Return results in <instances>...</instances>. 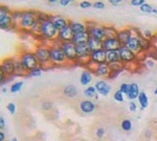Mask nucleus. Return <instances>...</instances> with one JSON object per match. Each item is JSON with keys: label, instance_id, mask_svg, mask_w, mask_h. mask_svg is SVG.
<instances>
[{"label": "nucleus", "instance_id": "f257e3e1", "mask_svg": "<svg viewBox=\"0 0 157 141\" xmlns=\"http://www.w3.org/2000/svg\"><path fill=\"white\" fill-rule=\"evenodd\" d=\"M40 35H41L45 40H49V41H55L58 40V36H59V30L55 26V24L52 23V21L50 18L48 20L42 22L41 29H40Z\"/></svg>", "mask_w": 157, "mask_h": 141}, {"label": "nucleus", "instance_id": "f03ea898", "mask_svg": "<svg viewBox=\"0 0 157 141\" xmlns=\"http://www.w3.org/2000/svg\"><path fill=\"white\" fill-rule=\"evenodd\" d=\"M19 59L21 60L27 72H31V71L35 70L36 68L40 67V63L37 59L36 55H35V52L25 51L20 55Z\"/></svg>", "mask_w": 157, "mask_h": 141}, {"label": "nucleus", "instance_id": "7ed1b4c3", "mask_svg": "<svg viewBox=\"0 0 157 141\" xmlns=\"http://www.w3.org/2000/svg\"><path fill=\"white\" fill-rule=\"evenodd\" d=\"M66 61L67 59L61 47V44L52 45L50 47V62L52 65H62L66 63Z\"/></svg>", "mask_w": 157, "mask_h": 141}, {"label": "nucleus", "instance_id": "20e7f679", "mask_svg": "<svg viewBox=\"0 0 157 141\" xmlns=\"http://www.w3.org/2000/svg\"><path fill=\"white\" fill-rule=\"evenodd\" d=\"M37 21V12L34 10H24L22 18H21L19 25L22 29L31 30L35 22Z\"/></svg>", "mask_w": 157, "mask_h": 141}, {"label": "nucleus", "instance_id": "39448f33", "mask_svg": "<svg viewBox=\"0 0 157 141\" xmlns=\"http://www.w3.org/2000/svg\"><path fill=\"white\" fill-rule=\"evenodd\" d=\"M14 24L12 12L6 6L1 5L0 8V28L1 29H8Z\"/></svg>", "mask_w": 157, "mask_h": 141}, {"label": "nucleus", "instance_id": "423d86ee", "mask_svg": "<svg viewBox=\"0 0 157 141\" xmlns=\"http://www.w3.org/2000/svg\"><path fill=\"white\" fill-rule=\"evenodd\" d=\"M35 55H36L37 59L39 61L41 67L46 65H52L51 62H50V47H46V46L38 47L35 50Z\"/></svg>", "mask_w": 157, "mask_h": 141}, {"label": "nucleus", "instance_id": "0eeeda50", "mask_svg": "<svg viewBox=\"0 0 157 141\" xmlns=\"http://www.w3.org/2000/svg\"><path fill=\"white\" fill-rule=\"evenodd\" d=\"M61 47H62L63 51L65 53L67 61H70V62L78 61L76 44H73L72 42H64V43H61Z\"/></svg>", "mask_w": 157, "mask_h": 141}, {"label": "nucleus", "instance_id": "6e6552de", "mask_svg": "<svg viewBox=\"0 0 157 141\" xmlns=\"http://www.w3.org/2000/svg\"><path fill=\"white\" fill-rule=\"evenodd\" d=\"M87 31H88L89 36L93 38L95 40H99V41L103 42L106 38V29H105V26L102 25H97V24H93L91 26H87Z\"/></svg>", "mask_w": 157, "mask_h": 141}, {"label": "nucleus", "instance_id": "1a4fd4ad", "mask_svg": "<svg viewBox=\"0 0 157 141\" xmlns=\"http://www.w3.org/2000/svg\"><path fill=\"white\" fill-rule=\"evenodd\" d=\"M142 43H144V37L141 35H138V36H135L133 35V37L130 39V41L128 42V44L126 46L128 47L129 49H131L134 53H139L142 50Z\"/></svg>", "mask_w": 157, "mask_h": 141}, {"label": "nucleus", "instance_id": "9d476101", "mask_svg": "<svg viewBox=\"0 0 157 141\" xmlns=\"http://www.w3.org/2000/svg\"><path fill=\"white\" fill-rule=\"evenodd\" d=\"M89 62L94 63V64H97V65L107 63V51L105 49H103V48H99V49L97 50L91 51Z\"/></svg>", "mask_w": 157, "mask_h": 141}, {"label": "nucleus", "instance_id": "9b49d317", "mask_svg": "<svg viewBox=\"0 0 157 141\" xmlns=\"http://www.w3.org/2000/svg\"><path fill=\"white\" fill-rule=\"evenodd\" d=\"M120 55V62L122 64H128V63H132L135 61L136 53H134L131 49H129L127 46H120L118 48Z\"/></svg>", "mask_w": 157, "mask_h": 141}, {"label": "nucleus", "instance_id": "f8f14e48", "mask_svg": "<svg viewBox=\"0 0 157 141\" xmlns=\"http://www.w3.org/2000/svg\"><path fill=\"white\" fill-rule=\"evenodd\" d=\"M15 61L14 59H4L1 63V73L5 76L15 75Z\"/></svg>", "mask_w": 157, "mask_h": 141}, {"label": "nucleus", "instance_id": "ddd939ff", "mask_svg": "<svg viewBox=\"0 0 157 141\" xmlns=\"http://www.w3.org/2000/svg\"><path fill=\"white\" fill-rule=\"evenodd\" d=\"M120 46H122V45H120L119 41L117 40L116 37H107V38H105V40L102 42V48L106 50V51L118 49Z\"/></svg>", "mask_w": 157, "mask_h": 141}, {"label": "nucleus", "instance_id": "4468645a", "mask_svg": "<svg viewBox=\"0 0 157 141\" xmlns=\"http://www.w3.org/2000/svg\"><path fill=\"white\" fill-rule=\"evenodd\" d=\"M132 37H133V32H132V29L131 28L120 29V30L117 31V35H116V38L119 41L122 46H126V45L128 44V42L130 41V39Z\"/></svg>", "mask_w": 157, "mask_h": 141}, {"label": "nucleus", "instance_id": "2eb2a0df", "mask_svg": "<svg viewBox=\"0 0 157 141\" xmlns=\"http://www.w3.org/2000/svg\"><path fill=\"white\" fill-rule=\"evenodd\" d=\"M73 31L71 29V27L68 24L65 28H63L62 30L59 31V36H58V41L61 42V43H64V42H72L73 39Z\"/></svg>", "mask_w": 157, "mask_h": 141}, {"label": "nucleus", "instance_id": "dca6fc26", "mask_svg": "<svg viewBox=\"0 0 157 141\" xmlns=\"http://www.w3.org/2000/svg\"><path fill=\"white\" fill-rule=\"evenodd\" d=\"M94 87L97 89V93L99 95H102V96H107L108 94L111 92V90H112V87L110 86L106 81H104V79L97 81L95 83V85H94Z\"/></svg>", "mask_w": 157, "mask_h": 141}, {"label": "nucleus", "instance_id": "f3484780", "mask_svg": "<svg viewBox=\"0 0 157 141\" xmlns=\"http://www.w3.org/2000/svg\"><path fill=\"white\" fill-rule=\"evenodd\" d=\"M76 55H78V61L85 60V59H90V55H91V50L88 47L87 44H81L76 45Z\"/></svg>", "mask_w": 157, "mask_h": 141}, {"label": "nucleus", "instance_id": "a211bd4d", "mask_svg": "<svg viewBox=\"0 0 157 141\" xmlns=\"http://www.w3.org/2000/svg\"><path fill=\"white\" fill-rule=\"evenodd\" d=\"M80 110L84 114H90L95 110V104L90 99H84L80 102Z\"/></svg>", "mask_w": 157, "mask_h": 141}, {"label": "nucleus", "instance_id": "6ab92c4d", "mask_svg": "<svg viewBox=\"0 0 157 141\" xmlns=\"http://www.w3.org/2000/svg\"><path fill=\"white\" fill-rule=\"evenodd\" d=\"M107 63L109 65H114V64H122L120 62V55L118 49L109 50L107 51Z\"/></svg>", "mask_w": 157, "mask_h": 141}, {"label": "nucleus", "instance_id": "aec40b11", "mask_svg": "<svg viewBox=\"0 0 157 141\" xmlns=\"http://www.w3.org/2000/svg\"><path fill=\"white\" fill-rule=\"evenodd\" d=\"M110 72H111V67L108 63L99 64L94 68V73L99 76H109Z\"/></svg>", "mask_w": 157, "mask_h": 141}, {"label": "nucleus", "instance_id": "412c9836", "mask_svg": "<svg viewBox=\"0 0 157 141\" xmlns=\"http://www.w3.org/2000/svg\"><path fill=\"white\" fill-rule=\"evenodd\" d=\"M50 20L52 21V23L55 24V26L59 31L62 30L63 28H65L69 24V22L64 17H61V16H50Z\"/></svg>", "mask_w": 157, "mask_h": 141}, {"label": "nucleus", "instance_id": "4be33fe9", "mask_svg": "<svg viewBox=\"0 0 157 141\" xmlns=\"http://www.w3.org/2000/svg\"><path fill=\"white\" fill-rule=\"evenodd\" d=\"M89 36L88 31H85V32H81V34H74L73 35V39H72V43L76 45H81V44H87L88 42Z\"/></svg>", "mask_w": 157, "mask_h": 141}, {"label": "nucleus", "instance_id": "5701e85b", "mask_svg": "<svg viewBox=\"0 0 157 141\" xmlns=\"http://www.w3.org/2000/svg\"><path fill=\"white\" fill-rule=\"evenodd\" d=\"M69 26H70L71 29H72L73 34H81V32L87 31V25L82 23V22L70 21V22H69Z\"/></svg>", "mask_w": 157, "mask_h": 141}, {"label": "nucleus", "instance_id": "b1692460", "mask_svg": "<svg viewBox=\"0 0 157 141\" xmlns=\"http://www.w3.org/2000/svg\"><path fill=\"white\" fill-rule=\"evenodd\" d=\"M92 79H93V74L90 70L86 69L84 70L81 74V77H80V83H81L82 86H88L89 84L91 83Z\"/></svg>", "mask_w": 157, "mask_h": 141}, {"label": "nucleus", "instance_id": "393cba45", "mask_svg": "<svg viewBox=\"0 0 157 141\" xmlns=\"http://www.w3.org/2000/svg\"><path fill=\"white\" fill-rule=\"evenodd\" d=\"M78 88H76L74 85H67V86L64 87L63 89V94H64V96L68 97V98H73V97H76L78 95Z\"/></svg>", "mask_w": 157, "mask_h": 141}, {"label": "nucleus", "instance_id": "a878e982", "mask_svg": "<svg viewBox=\"0 0 157 141\" xmlns=\"http://www.w3.org/2000/svg\"><path fill=\"white\" fill-rule=\"evenodd\" d=\"M139 94H140V91H139L138 85H137L136 83L130 84V91H129L128 95H127L128 98L132 102V100H134V99L138 98Z\"/></svg>", "mask_w": 157, "mask_h": 141}, {"label": "nucleus", "instance_id": "bb28decb", "mask_svg": "<svg viewBox=\"0 0 157 141\" xmlns=\"http://www.w3.org/2000/svg\"><path fill=\"white\" fill-rule=\"evenodd\" d=\"M15 69H16L15 75H24L25 73H27V71H26L25 67L23 66L20 59L15 61Z\"/></svg>", "mask_w": 157, "mask_h": 141}, {"label": "nucleus", "instance_id": "cd10ccee", "mask_svg": "<svg viewBox=\"0 0 157 141\" xmlns=\"http://www.w3.org/2000/svg\"><path fill=\"white\" fill-rule=\"evenodd\" d=\"M138 102L139 104H140V108L141 110H144L148 108V106H149V97H148V95H147L146 92H140V94H139L138 96Z\"/></svg>", "mask_w": 157, "mask_h": 141}, {"label": "nucleus", "instance_id": "c85d7f7f", "mask_svg": "<svg viewBox=\"0 0 157 141\" xmlns=\"http://www.w3.org/2000/svg\"><path fill=\"white\" fill-rule=\"evenodd\" d=\"M87 45H88V47L90 48L91 51H94V50H97L99 49V48H102V42L99 41V40L93 39L91 37L89 38L88 42H87Z\"/></svg>", "mask_w": 157, "mask_h": 141}, {"label": "nucleus", "instance_id": "c756f323", "mask_svg": "<svg viewBox=\"0 0 157 141\" xmlns=\"http://www.w3.org/2000/svg\"><path fill=\"white\" fill-rule=\"evenodd\" d=\"M97 91L94 86H89L84 90V95L86 97H88V98H94V97L97 96Z\"/></svg>", "mask_w": 157, "mask_h": 141}, {"label": "nucleus", "instance_id": "7c9ffc66", "mask_svg": "<svg viewBox=\"0 0 157 141\" xmlns=\"http://www.w3.org/2000/svg\"><path fill=\"white\" fill-rule=\"evenodd\" d=\"M22 87H23V82H16L10 86V92L12 93H18L19 91H21Z\"/></svg>", "mask_w": 157, "mask_h": 141}, {"label": "nucleus", "instance_id": "2f4dec72", "mask_svg": "<svg viewBox=\"0 0 157 141\" xmlns=\"http://www.w3.org/2000/svg\"><path fill=\"white\" fill-rule=\"evenodd\" d=\"M120 128L123 129L124 131H126V132H129V131L132 130V122H131L130 119H125L122 121V123H120Z\"/></svg>", "mask_w": 157, "mask_h": 141}, {"label": "nucleus", "instance_id": "473e14b6", "mask_svg": "<svg viewBox=\"0 0 157 141\" xmlns=\"http://www.w3.org/2000/svg\"><path fill=\"white\" fill-rule=\"evenodd\" d=\"M105 29H106V36L107 37H116V35H117L118 30H116L112 26H109V27L105 26ZM107 37H106V38H107Z\"/></svg>", "mask_w": 157, "mask_h": 141}, {"label": "nucleus", "instance_id": "72a5a7b5", "mask_svg": "<svg viewBox=\"0 0 157 141\" xmlns=\"http://www.w3.org/2000/svg\"><path fill=\"white\" fill-rule=\"evenodd\" d=\"M43 69H44V68L40 66V67L36 68L35 70H33V71H31V72H28V75L31 76V77H39V76H41Z\"/></svg>", "mask_w": 157, "mask_h": 141}, {"label": "nucleus", "instance_id": "f704fd0d", "mask_svg": "<svg viewBox=\"0 0 157 141\" xmlns=\"http://www.w3.org/2000/svg\"><path fill=\"white\" fill-rule=\"evenodd\" d=\"M113 98H114L115 102H124V93L118 89V90H116V91L114 92V94H113Z\"/></svg>", "mask_w": 157, "mask_h": 141}, {"label": "nucleus", "instance_id": "c9c22d12", "mask_svg": "<svg viewBox=\"0 0 157 141\" xmlns=\"http://www.w3.org/2000/svg\"><path fill=\"white\" fill-rule=\"evenodd\" d=\"M41 25H42V22L40 20H38V19H37V21L35 22V24L33 25V27H31V32H34V34H40Z\"/></svg>", "mask_w": 157, "mask_h": 141}, {"label": "nucleus", "instance_id": "e433bc0d", "mask_svg": "<svg viewBox=\"0 0 157 141\" xmlns=\"http://www.w3.org/2000/svg\"><path fill=\"white\" fill-rule=\"evenodd\" d=\"M22 15H23V12H20V10H15V12H12V17H13L14 23L15 22H20L21 18H22Z\"/></svg>", "mask_w": 157, "mask_h": 141}, {"label": "nucleus", "instance_id": "4c0bfd02", "mask_svg": "<svg viewBox=\"0 0 157 141\" xmlns=\"http://www.w3.org/2000/svg\"><path fill=\"white\" fill-rule=\"evenodd\" d=\"M153 10H154V8L149 3H144L140 6V10L142 13H153Z\"/></svg>", "mask_w": 157, "mask_h": 141}, {"label": "nucleus", "instance_id": "58836bf2", "mask_svg": "<svg viewBox=\"0 0 157 141\" xmlns=\"http://www.w3.org/2000/svg\"><path fill=\"white\" fill-rule=\"evenodd\" d=\"M123 71H124V67L120 68V69H116V70H111V72H110L108 78H110V79H114V78L117 77V76L119 75V74L123 72Z\"/></svg>", "mask_w": 157, "mask_h": 141}, {"label": "nucleus", "instance_id": "ea45409f", "mask_svg": "<svg viewBox=\"0 0 157 141\" xmlns=\"http://www.w3.org/2000/svg\"><path fill=\"white\" fill-rule=\"evenodd\" d=\"M119 90L123 92L124 94L126 95H128L129 91H130V84H127V83H123L122 85L119 86Z\"/></svg>", "mask_w": 157, "mask_h": 141}, {"label": "nucleus", "instance_id": "a19ab883", "mask_svg": "<svg viewBox=\"0 0 157 141\" xmlns=\"http://www.w3.org/2000/svg\"><path fill=\"white\" fill-rule=\"evenodd\" d=\"M91 6H93V4L90 1H87V0H84V1L80 2V8H83V10H86V8H91Z\"/></svg>", "mask_w": 157, "mask_h": 141}, {"label": "nucleus", "instance_id": "79ce46f5", "mask_svg": "<svg viewBox=\"0 0 157 141\" xmlns=\"http://www.w3.org/2000/svg\"><path fill=\"white\" fill-rule=\"evenodd\" d=\"M6 108H8V111L12 115H14L16 113V104H14V102H10V104L6 106Z\"/></svg>", "mask_w": 157, "mask_h": 141}, {"label": "nucleus", "instance_id": "37998d69", "mask_svg": "<svg viewBox=\"0 0 157 141\" xmlns=\"http://www.w3.org/2000/svg\"><path fill=\"white\" fill-rule=\"evenodd\" d=\"M130 2L132 6H139V8H140L141 5L146 3V1H144V0H131Z\"/></svg>", "mask_w": 157, "mask_h": 141}, {"label": "nucleus", "instance_id": "c03bdc74", "mask_svg": "<svg viewBox=\"0 0 157 141\" xmlns=\"http://www.w3.org/2000/svg\"><path fill=\"white\" fill-rule=\"evenodd\" d=\"M105 129L104 128H99L97 129V131H95V135H97V138H103L105 136Z\"/></svg>", "mask_w": 157, "mask_h": 141}, {"label": "nucleus", "instance_id": "a18cd8bd", "mask_svg": "<svg viewBox=\"0 0 157 141\" xmlns=\"http://www.w3.org/2000/svg\"><path fill=\"white\" fill-rule=\"evenodd\" d=\"M52 108V102H44L42 104V109L44 111H49Z\"/></svg>", "mask_w": 157, "mask_h": 141}, {"label": "nucleus", "instance_id": "49530a36", "mask_svg": "<svg viewBox=\"0 0 157 141\" xmlns=\"http://www.w3.org/2000/svg\"><path fill=\"white\" fill-rule=\"evenodd\" d=\"M142 37H144V39L149 40L151 39V38H153V32H152L151 30H149V29H146V30L144 31V34H142Z\"/></svg>", "mask_w": 157, "mask_h": 141}, {"label": "nucleus", "instance_id": "de8ad7c7", "mask_svg": "<svg viewBox=\"0 0 157 141\" xmlns=\"http://www.w3.org/2000/svg\"><path fill=\"white\" fill-rule=\"evenodd\" d=\"M93 8H97V10H103L105 8V3L103 1H97V2L93 3Z\"/></svg>", "mask_w": 157, "mask_h": 141}, {"label": "nucleus", "instance_id": "09e8293b", "mask_svg": "<svg viewBox=\"0 0 157 141\" xmlns=\"http://www.w3.org/2000/svg\"><path fill=\"white\" fill-rule=\"evenodd\" d=\"M129 110H130L131 112H136L137 111V104H136L135 102H130V104H129Z\"/></svg>", "mask_w": 157, "mask_h": 141}, {"label": "nucleus", "instance_id": "8fccbe9b", "mask_svg": "<svg viewBox=\"0 0 157 141\" xmlns=\"http://www.w3.org/2000/svg\"><path fill=\"white\" fill-rule=\"evenodd\" d=\"M71 2V0H60L59 1V3H60L62 6H67V5H69Z\"/></svg>", "mask_w": 157, "mask_h": 141}, {"label": "nucleus", "instance_id": "3c124183", "mask_svg": "<svg viewBox=\"0 0 157 141\" xmlns=\"http://www.w3.org/2000/svg\"><path fill=\"white\" fill-rule=\"evenodd\" d=\"M4 128H5V119L1 116V117H0V129L2 131Z\"/></svg>", "mask_w": 157, "mask_h": 141}, {"label": "nucleus", "instance_id": "603ef678", "mask_svg": "<svg viewBox=\"0 0 157 141\" xmlns=\"http://www.w3.org/2000/svg\"><path fill=\"white\" fill-rule=\"evenodd\" d=\"M109 2H110V4H111V5H114V6H116V5L119 4L122 1H120V0H109Z\"/></svg>", "mask_w": 157, "mask_h": 141}, {"label": "nucleus", "instance_id": "864d4df0", "mask_svg": "<svg viewBox=\"0 0 157 141\" xmlns=\"http://www.w3.org/2000/svg\"><path fill=\"white\" fill-rule=\"evenodd\" d=\"M146 64H147V66L149 68H152L153 66H154V62H153V60H147L146 61Z\"/></svg>", "mask_w": 157, "mask_h": 141}, {"label": "nucleus", "instance_id": "5fc2aeb1", "mask_svg": "<svg viewBox=\"0 0 157 141\" xmlns=\"http://www.w3.org/2000/svg\"><path fill=\"white\" fill-rule=\"evenodd\" d=\"M4 140H5V134L1 131L0 132V141H4Z\"/></svg>", "mask_w": 157, "mask_h": 141}, {"label": "nucleus", "instance_id": "6e6d98bb", "mask_svg": "<svg viewBox=\"0 0 157 141\" xmlns=\"http://www.w3.org/2000/svg\"><path fill=\"white\" fill-rule=\"evenodd\" d=\"M1 91H2L3 94H5L6 92H8V88L6 87H2V89H1Z\"/></svg>", "mask_w": 157, "mask_h": 141}, {"label": "nucleus", "instance_id": "4d7b16f0", "mask_svg": "<svg viewBox=\"0 0 157 141\" xmlns=\"http://www.w3.org/2000/svg\"><path fill=\"white\" fill-rule=\"evenodd\" d=\"M48 2H51V3H56V2H59V1H57V0H49Z\"/></svg>", "mask_w": 157, "mask_h": 141}, {"label": "nucleus", "instance_id": "13d9d810", "mask_svg": "<svg viewBox=\"0 0 157 141\" xmlns=\"http://www.w3.org/2000/svg\"><path fill=\"white\" fill-rule=\"evenodd\" d=\"M154 94H155V95H157V86H156V89L154 90Z\"/></svg>", "mask_w": 157, "mask_h": 141}, {"label": "nucleus", "instance_id": "bf43d9fd", "mask_svg": "<svg viewBox=\"0 0 157 141\" xmlns=\"http://www.w3.org/2000/svg\"><path fill=\"white\" fill-rule=\"evenodd\" d=\"M153 13H154V14H157V8H154V10H153Z\"/></svg>", "mask_w": 157, "mask_h": 141}, {"label": "nucleus", "instance_id": "052dcab7", "mask_svg": "<svg viewBox=\"0 0 157 141\" xmlns=\"http://www.w3.org/2000/svg\"><path fill=\"white\" fill-rule=\"evenodd\" d=\"M12 141H18V139H17V138H13V139H12Z\"/></svg>", "mask_w": 157, "mask_h": 141}, {"label": "nucleus", "instance_id": "680f3d73", "mask_svg": "<svg viewBox=\"0 0 157 141\" xmlns=\"http://www.w3.org/2000/svg\"><path fill=\"white\" fill-rule=\"evenodd\" d=\"M155 46H156V49H157V41L155 42Z\"/></svg>", "mask_w": 157, "mask_h": 141}, {"label": "nucleus", "instance_id": "e2e57ef3", "mask_svg": "<svg viewBox=\"0 0 157 141\" xmlns=\"http://www.w3.org/2000/svg\"><path fill=\"white\" fill-rule=\"evenodd\" d=\"M156 55H157V52H156ZM156 60H157V57H156Z\"/></svg>", "mask_w": 157, "mask_h": 141}]
</instances>
